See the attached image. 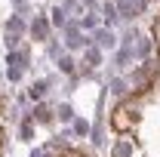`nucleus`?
<instances>
[{
	"label": "nucleus",
	"mask_w": 160,
	"mask_h": 157,
	"mask_svg": "<svg viewBox=\"0 0 160 157\" xmlns=\"http://www.w3.org/2000/svg\"><path fill=\"white\" fill-rule=\"evenodd\" d=\"M139 123H142V99H126L111 111V129L120 136L132 133Z\"/></svg>",
	"instance_id": "obj_1"
},
{
	"label": "nucleus",
	"mask_w": 160,
	"mask_h": 157,
	"mask_svg": "<svg viewBox=\"0 0 160 157\" xmlns=\"http://www.w3.org/2000/svg\"><path fill=\"white\" fill-rule=\"evenodd\" d=\"M43 89H46V83H37V86L31 89V96H34V99H40V96H43Z\"/></svg>",
	"instance_id": "obj_3"
},
{
	"label": "nucleus",
	"mask_w": 160,
	"mask_h": 157,
	"mask_svg": "<svg viewBox=\"0 0 160 157\" xmlns=\"http://www.w3.org/2000/svg\"><path fill=\"white\" fill-rule=\"evenodd\" d=\"M3 145H6V136H3V129H0V154H3Z\"/></svg>",
	"instance_id": "obj_5"
},
{
	"label": "nucleus",
	"mask_w": 160,
	"mask_h": 157,
	"mask_svg": "<svg viewBox=\"0 0 160 157\" xmlns=\"http://www.w3.org/2000/svg\"><path fill=\"white\" fill-rule=\"evenodd\" d=\"M111 157H142V148L132 139H120L114 145V151H111Z\"/></svg>",
	"instance_id": "obj_2"
},
{
	"label": "nucleus",
	"mask_w": 160,
	"mask_h": 157,
	"mask_svg": "<svg viewBox=\"0 0 160 157\" xmlns=\"http://www.w3.org/2000/svg\"><path fill=\"white\" fill-rule=\"evenodd\" d=\"M37 120H49V111L46 108H37Z\"/></svg>",
	"instance_id": "obj_4"
}]
</instances>
